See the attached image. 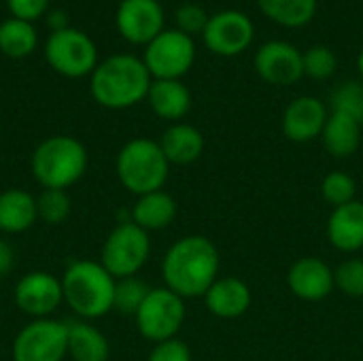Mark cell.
<instances>
[{
    "instance_id": "cell-19",
    "label": "cell",
    "mask_w": 363,
    "mask_h": 361,
    "mask_svg": "<svg viewBox=\"0 0 363 361\" xmlns=\"http://www.w3.org/2000/svg\"><path fill=\"white\" fill-rule=\"evenodd\" d=\"M147 102L160 119L179 123L191 111V91L181 79H153Z\"/></svg>"
},
{
    "instance_id": "cell-29",
    "label": "cell",
    "mask_w": 363,
    "mask_h": 361,
    "mask_svg": "<svg viewBox=\"0 0 363 361\" xmlns=\"http://www.w3.org/2000/svg\"><path fill=\"white\" fill-rule=\"evenodd\" d=\"M151 287L140 281L138 277H128V279H119L115 285V306L113 311L121 313V315H136L140 304L145 302V298L149 296Z\"/></svg>"
},
{
    "instance_id": "cell-33",
    "label": "cell",
    "mask_w": 363,
    "mask_h": 361,
    "mask_svg": "<svg viewBox=\"0 0 363 361\" xmlns=\"http://www.w3.org/2000/svg\"><path fill=\"white\" fill-rule=\"evenodd\" d=\"M208 13L200 6V4H196V2H185V4H181L179 9H177V15H174V19H177V30H181V32H185V34H202L204 32V28H206V23H208Z\"/></svg>"
},
{
    "instance_id": "cell-22",
    "label": "cell",
    "mask_w": 363,
    "mask_h": 361,
    "mask_svg": "<svg viewBox=\"0 0 363 361\" xmlns=\"http://www.w3.org/2000/svg\"><path fill=\"white\" fill-rule=\"evenodd\" d=\"M177 213H179L177 200L168 191L160 189L136 198L130 221L143 228L145 232H160L166 230L177 219Z\"/></svg>"
},
{
    "instance_id": "cell-14",
    "label": "cell",
    "mask_w": 363,
    "mask_h": 361,
    "mask_svg": "<svg viewBox=\"0 0 363 361\" xmlns=\"http://www.w3.org/2000/svg\"><path fill=\"white\" fill-rule=\"evenodd\" d=\"M115 23L128 43L145 47L166 30L164 9L157 0H121Z\"/></svg>"
},
{
    "instance_id": "cell-36",
    "label": "cell",
    "mask_w": 363,
    "mask_h": 361,
    "mask_svg": "<svg viewBox=\"0 0 363 361\" xmlns=\"http://www.w3.org/2000/svg\"><path fill=\"white\" fill-rule=\"evenodd\" d=\"M13 266H15V251L6 240L0 238V279L6 277L13 270Z\"/></svg>"
},
{
    "instance_id": "cell-2",
    "label": "cell",
    "mask_w": 363,
    "mask_h": 361,
    "mask_svg": "<svg viewBox=\"0 0 363 361\" xmlns=\"http://www.w3.org/2000/svg\"><path fill=\"white\" fill-rule=\"evenodd\" d=\"M151 81L153 77L140 57L117 53L98 62L89 79V91L100 106L121 111L147 100Z\"/></svg>"
},
{
    "instance_id": "cell-12",
    "label": "cell",
    "mask_w": 363,
    "mask_h": 361,
    "mask_svg": "<svg viewBox=\"0 0 363 361\" xmlns=\"http://www.w3.org/2000/svg\"><path fill=\"white\" fill-rule=\"evenodd\" d=\"M13 298L23 315L32 319H49L64 302L62 281L43 270L28 272L17 281Z\"/></svg>"
},
{
    "instance_id": "cell-34",
    "label": "cell",
    "mask_w": 363,
    "mask_h": 361,
    "mask_svg": "<svg viewBox=\"0 0 363 361\" xmlns=\"http://www.w3.org/2000/svg\"><path fill=\"white\" fill-rule=\"evenodd\" d=\"M147 361H194L191 349L181 338H170L164 343L153 345Z\"/></svg>"
},
{
    "instance_id": "cell-26",
    "label": "cell",
    "mask_w": 363,
    "mask_h": 361,
    "mask_svg": "<svg viewBox=\"0 0 363 361\" xmlns=\"http://www.w3.org/2000/svg\"><path fill=\"white\" fill-rule=\"evenodd\" d=\"M36 43L38 36L30 21L11 17L0 23V51L6 57L21 60L36 49Z\"/></svg>"
},
{
    "instance_id": "cell-23",
    "label": "cell",
    "mask_w": 363,
    "mask_h": 361,
    "mask_svg": "<svg viewBox=\"0 0 363 361\" xmlns=\"http://www.w3.org/2000/svg\"><path fill=\"white\" fill-rule=\"evenodd\" d=\"M321 143L330 155L338 160L351 157L362 147V123L345 113L332 111L321 132Z\"/></svg>"
},
{
    "instance_id": "cell-15",
    "label": "cell",
    "mask_w": 363,
    "mask_h": 361,
    "mask_svg": "<svg viewBox=\"0 0 363 361\" xmlns=\"http://www.w3.org/2000/svg\"><path fill=\"white\" fill-rule=\"evenodd\" d=\"M289 291L304 302H321L334 289V268L321 257H300L287 270Z\"/></svg>"
},
{
    "instance_id": "cell-5",
    "label": "cell",
    "mask_w": 363,
    "mask_h": 361,
    "mask_svg": "<svg viewBox=\"0 0 363 361\" xmlns=\"http://www.w3.org/2000/svg\"><path fill=\"white\" fill-rule=\"evenodd\" d=\"M115 170L119 183L138 198L164 189L170 174V162L166 160L157 140L140 136L128 140L119 149Z\"/></svg>"
},
{
    "instance_id": "cell-17",
    "label": "cell",
    "mask_w": 363,
    "mask_h": 361,
    "mask_svg": "<svg viewBox=\"0 0 363 361\" xmlns=\"http://www.w3.org/2000/svg\"><path fill=\"white\" fill-rule=\"evenodd\" d=\"M206 311L217 319H238L253 302L251 287L238 277H219L204 294Z\"/></svg>"
},
{
    "instance_id": "cell-11",
    "label": "cell",
    "mask_w": 363,
    "mask_h": 361,
    "mask_svg": "<svg viewBox=\"0 0 363 361\" xmlns=\"http://www.w3.org/2000/svg\"><path fill=\"white\" fill-rule=\"evenodd\" d=\"M253 36H255L253 21L249 19V15L236 9H228L211 15L202 32L204 47L221 57L240 55L253 43Z\"/></svg>"
},
{
    "instance_id": "cell-21",
    "label": "cell",
    "mask_w": 363,
    "mask_h": 361,
    "mask_svg": "<svg viewBox=\"0 0 363 361\" xmlns=\"http://www.w3.org/2000/svg\"><path fill=\"white\" fill-rule=\"evenodd\" d=\"M38 219L36 196L26 189L9 187L0 191V232L21 234L28 232Z\"/></svg>"
},
{
    "instance_id": "cell-30",
    "label": "cell",
    "mask_w": 363,
    "mask_h": 361,
    "mask_svg": "<svg viewBox=\"0 0 363 361\" xmlns=\"http://www.w3.org/2000/svg\"><path fill=\"white\" fill-rule=\"evenodd\" d=\"M302 64H304V77H311L315 81H325L334 77L338 68V57L332 49L317 45L302 53Z\"/></svg>"
},
{
    "instance_id": "cell-35",
    "label": "cell",
    "mask_w": 363,
    "mask_h": 361,
    "mask_svg": "<svg viewBox=\"0 0 363 361\" xmlns=\"http://www.w3.org/2000/svg\"><path fill=\"white\" fill-rule=\"evenodd\" d=\"M6 6L15 19L32 23L34 19L45 15V11L49 9V0H6Z\"/></svg>"
},
{
    "instance_id": "cell-18",
    "label": "cell",
    "mask_w": 363,
    "mask_h": 361,
    "mask_svg": "<svg viewBox=\"0 0 363 361\" xmlns=\"http://www.w3.org/2000/svg\"><path fill=\"white\" fill-rule=\"evenodd\" d=\"M330 245L340 253L363 251V202L353 200L349 204L332 209L325 228Z\"/></svg>"
},
{
    "instance_id": "cell-13",
    "label": "cell",
    "mask_w": 363,
    "mask_h": 361,
    "mask_svg": "<svg viewBox=\"0 0 363 361\" xmlns=\"http://www.w3.org/2000/svg\"><path fill=\"white\" fill-rule=\"evenodd\" d=\"M255 72L270 85H294L304 77L302 51L287 40L264 43L253 57Z\"/></svg>"
},
{
    "instance_id": "cell-1",
    "label": "cell",
    "mask_w": 363,
    "mask_h": 361,
    "mask_svg": "<svg viewBox=\"0 0 363 361\" xmlns=\"http://www.w3.org/2000/svg\"><path fill=\"white\" fill-rule=\"evenodd\" d=\"M221 257L217 245L202 234H189L168 247L162 260L164 287L183 300L204 298L219 279Z\"/></svg>"
},
{
    "instance_id": "cell-37",
    "label": "cell",
    "mask_w": 363,
    "mask_h": 361,
    "mask_svg": "<svg viewBox=\"0 0 363 361\" xmlns=\"http://www.w3.org/2000/svg\"><path fill=\"white\" fill-rule=\"evenodd\" d=\"M357 70H359V77H362L363 81V49L359 51V55H357Z\"/></svg>"
},
{
    "instance_id": "cell-4",
    "label": "cell",
    "mask_w": 363,
    "mask_h": 361,
    "mask_svg": "<svg viewBox=\"0 0 363 361\" xmlns=\"http://www.w3.org/2000/svg\"><path fill=\"white\" fill-rule=\"evenodd\" d=\"M85 145L66 134H55L38 143L30 157V170L43 189H68L79 183L87 170Z\"/></svg>"
},
{
    "instance_id": "cell-20",
    "label": "cell",
    "mask_w": 363,
    "mask_h": 361,
    "mask_svg": "<svg viewBox=\"0 0 363 361\" xmlns=\"http://www.w3.org/2000/svg\"><path fill=\"white\" fill-rule=\"evenodd\" d=\"M166 160L170 162V166H187L194 164L202 157L204 153V134L185 121L172 123L170 128H166V132L162 134V138L157 140Z\"/></svg>"
},
{
    "instance_id": "cell-24",
    "label": "cell",
    "mask_w": 363,
    "mask_h": 361,
    "mask_svg": "<svg viewBox=\"0 0 363 361\" xmlns=\"http://www.w3.org/2000/svg\"><path fill=\"white\" fill-rule=\"evenodd\" d=\"M68 357L72 361H108V338L87 321L68 323Z\"/></svg>"
},
{
    "instance_id": "cell-16",
    "label": "cell",
    "mask_w": 363,
    "mask_h": 361,
    "mask_svg": "<svg viewBox=\"0 0 363 361\" xmlns=\"http://www.w3.org/2000/svg\"><path fill=\"white\" fill-rule=\"evenodd\" d=\"M330 111L319 98L313 96L294 98L283 113V134L287 140L296 145L311 143L315 138H321Z\"/></svg>"
},
{
    "instance_id": "cell-28",
    "label": "cell",
    "mask_w": 363,
    "mask_h": 361,
    "mask_svg": "<svg viewBox=\"0 0 363 361\" xmlns=\"http://www.w3.org/2000/svg\"><path fill=\"white\" fill-rule=\"evenodd\" d=\"M72 202L64 189H43L36 196V213L38 219L49 226H62L70 215Z\"/></svg>"
},
{
    "instance_id": "cell-9",
    "label": "cell",
    "mask_w": 363,
    "mask_h": 361,
    "mask_svg": "<svg viewBox=\"0 0 363 361\" xmlns=\"http://www.w3.org/2000/svg\"><path fill=\"white\" fill-rule=\"evenodd\" d=\"M13 361H64L68 357V323L32 319L13 340Z\"/></svg>"
},
{
    "instance_id": "cell-3",
    "label": "cell",
    "mask_w": 363,
    "mask_h": 361,
    "mask_svg": "<svg viewBox=\"0 0 363 361\" xmlns=\"http://www.w3.org/2000/svg\"><path fill=\"white\" fill-rule=\"evenodd\" d=\"M60 281L64 302L81 321H94L113 311L117 279L100 262H72Z\"/></svg>"
},
{
    "instance_id": "cell-7",
    "label": "cell",
    "mask_w": 363,
    "mask_h": 361,
    "mask_svg": "<svg viewBox=\"0 0 363 361\" xmlns=\"http://www.w3.org/2000/svg\"><path fill=\"white\" fill-rule=\"evenodd\" d=\"M185 300L168 287H151L149 296L134 315L140 336L153 345L179 338L185 323Z\"/></svg>"
},
{
    "instance_id": "cell-6",
    "label": "cell",
    "mask_w": 363,
    "mask_h": 361,
    "mask_svg": "<svg viewBox=\"0 0 363 361\" xmlns=\"http://www.w3.org/2000/svg\"><path fill=\"white\" fill-rule=\"evenodd\" d=\"M151 255L149 232L138 228L132 221H123L111 230L102 245L100 264L119 281L136 277Z\"/></svg>"
},
{
    "instance_id": "cell-25",
    "label": "cell",
    "mask_w": 363,
    "mask_h": 361,
    "mask_svg": "<svg viewBox=\"0 0 363 361\" xmlns=\"http://www.w3.org/2000/svg\"><path fill=\"white\" fill-rule=\"evenodd\" d=\"M262 13L279 26L304 28L317 13V0H257Z\"/></svg>"
},
{
    "instance_id": "cell-27",
    "label": "cell",
    "mask_w": 363,
    "mask_h": 361,
    "mask_svg": "<svg viewBox=\"0 0 363 361\" xmlns=\"http://www.w3.org/2000/svg\"><path fill=\"white\" fill-rule=\"evenodd\" d=\"M321 198L325 204H330L332 209L336 206H342V204H349L353 200H357V183L355 179L345 172V170H332L323 177L321 181Z\"/></svg>"
},
{
    "instance_id": "cell-31",
    "label": "cell",
    "mask_w": 363,
    "mask_h": 361,
    "mask_svg": "<svg viewBox=\"0 0 363 361\" xmlns=\"http://www.w3.org/2000/svg\"><path fill=\"white\" fill-rule=\"evenodd\" d=\"M332 111L345 113L363 126V81H347L332 94Z\"/></svg>"
},
{
    "instance_id": "cell-32",
    "label": "cell",
    "mask_w": 363,
    "mask_h": 361,
    "mask_svg": "<svg viewBox=\"0 0 363 361\" xmlns=\"http://www.w3.org/2000/svg\"><path fill=\"white\" fill-rule=\"evenodd\" d=\"M334 285L347 298H363V257H347L334 268Z\"/></svg>"
},
{
    "instance_id": "cell-10",
    "label": "cell",
    "mask_w": 363,
    "mask_h": 361,
    "mask_svg": "<svg viewBox=\"0 0 363 361\" xmlns=\"http://www.w3.org/2000/svg\"><path fill=\"white\" fill-rule=\"evenodd\" d=\"M143 62L153 79H183L196 62L194 38L177 28L164 30L145 47Z\"/></svg>"
},
{
    "instance_id": "cell-8",
    "label": "cell",
    "mask_w": 363,
    "mask_h": 361,
    "mask_svg": "<svg viewBox=\"0 0 363 361\" xmlns=\"http://www.w3.org/2000/svg\"><path fill=\"white\" fill-rule=\"evenodd\" d=\"M45 57L49 66L68 79H81L91 74L98 66V49L94 40L70 26L57 28L45 43Z\"/></svg>"
}]
</instances>
